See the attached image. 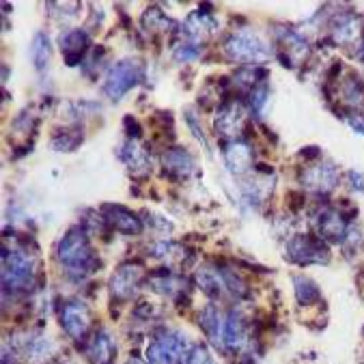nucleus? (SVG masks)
Instances as JSON below:
<instances>
[{"mask_svg": "<svg viewBox=\"0 0 364 364\" xmlns=\"http://www.w3.org/2000/svg\"><path fill=\"white\" fill-rule=\"evenodd\" d=\"M58 261L67 267V272L87 274L91 272L93 263V250L89 244V237L82 229H71L58 244Z\"/></svg>", "mask_w": 364, "mask_h": 364, "instance_id": "obj_1", "label": "nucleus"}, {"mask_svg": "<svg viewBox=\"0 0 364 364\" xmlns=\"http://www.w3.org/2000/svg\"><path fill=\"white\" fill-rule=\"evenodd\" d=\"M3 284L5 289H28L33 284V276H35V265L33 259L22 252V250H14L3 255Z\"/></svg>", "mask_w": 364, "mask_h": 364, "instance_id": "obj_2", "label": "nucleus"}, {"mask_svg": "<svg viewBox=\"0 0 364 364\" xmlns=\"http://www.w3.org/2000/svg\"><path fill=\"white\" fill-rule=\"evenodd\" d=\"M188 343L181 332H164L147 347V360L151 364H183Z\"/></svg>", "mask_w": 364, "mask_h": 364, "instance_id": "obj_3", "label": "nucleus"}, {"mask_svg": "<svg viewBox=\"0 0 364 364\" xmlns=\"http://www.w3.org/2000/svg\"><path fill=\"white\" fill-rule=\"evenodd\" d=\"M140 76H142V69L136 60H121L108 71L104 91L110 100H121L129 89L138 85Z\"/></svg>", "mask_w": 364, "mask_h": 364, "instance_id": "obj_4", "label": "nucleus"}, {"mask_svg": "<svg viewBox=\"0 0 364 364\" xmlns=\"http://www.w3.org/2000/svg\"><path fill=\"white\" fill-rule=\"evenodd\" d=\"M225 50L229 58L244 60V63H259L269 56V50L265 48V43L250 33H237L229 37V41L225 43Z\"/></svg>", "mask_w": 364, "mask_h": 364, "instance_id": "obj_5", "label": "nucleus"}, {"mask_svg": "<svg viewBox=\"0 0 364 364\" xmlns=\"http://www.w3.org/2000/svg\"><path fill=\"white\" fill-rule=\"evenodd\" d=\"M14 351L20 353L22 358H26L28 362H43L52 355L54 351V343L43 336V334H35V332H20L14 334L11 338Z\"/></svg>", "mask_w": 364, "mask_h": 364, "instance_id": "obj_6", "label": "nucleus"}, {"mask_svg": "<svg viewBox=\"0 0 364 364\" xmlns=\"http://www.w3.org/2000/svg\"><path fill=\"white\" fill-rule=\"evenodd\" d=\"M289 257L296 263L309 265V263L328 261V250L321 244V240H317L313 235H298L289 244Z\"/></svg>", "mask_w": 364, "mask_h": 364, "instance_id": "obj_7", "label": "nucleus"}, {"mask_svg": "<svg viewBox=\"0 0 364 364\" xmlns=\"http://www.w3.org/2000/svg\"><path fill=\"white\" fill-rule=\"evenodd\" d=\"M60 326L71 338H85L89 326H91V315L89 309L82 302H67L60 311Z\"/></svg>", "mask_w": 364, "mask_h": 364, "instance_id": "obj_8", "label": "nucleus"}, {"mask_svg": "<svg viewBox=\"0 0 364 364\" xmlns=\"http://www.w3.org/2000/svg\"><path fill=\"white\" fill-rule=\"evenodd\" d=\"M142 269L138 265H121L110 278V291L119 300H129L140 284Z\"/></svg>", "mask_w": 364, "mask_h": 364, "instance_id": "obj_9", "label": "nucleus"}, {"mask_svg": "<svg viewBox=\"0 0 364 364\" xmlns=\"http://www.w3.org/2000/svg\"><path fill=\"white\" fill-rule=\"evenodd\" d=\"M104 220L119 233H127V235H136L140 231V220L127 211L125 207H119V205H106L104 207Z\"/></svg>", "mask_w": 364, "mask_h": 364, "instance_id": "obj_10", "label": "nucleus"}, {"mask_svg": "<svg viewBox=\"0 0 364 364\" xmlns=\"http://www.w3.org/2000/svg\"><path fill=\"white\" fill-rule=\"evenodd\" d=\"M87 355L93 364H112V360L117 355L114 338L106 330L95 332V336L91 338V343L87 347Z\"/></svg>", "mask_w": 364, "mask_h": 364, "instance_id": "obj_11", "label": "nucleus"}, {"mask_svg": "<svg viewBox=\"0 0 364 364\" xmlns=\"http://www.w3.org/2000/svg\"><path fill=\"white\" fill-rule=\"evenodd\" d=\"M304 181L309 188L317 192H330L338 183V173L332 164H319V166H311L304 173Z\"/></svg>", "mask_w": 364, "mask_h": 364, "instance_id": "obj_12", "label": "nucleus"}, {"mask_svg": "<svg viewBox=\"0 0 364 364\" xmlns=\"http://www.w3.org/2000/svg\"><path fill=\"white\" fill-rule=\"evenodd\" d=\"M246 343V326L244 319L231 311L225 319V334H223V347L229 351H237Z\"/></svg>", "mask_w": 364, "mask_h": 364, "instance_id": "obj_13", "label": "nucleus"}, {"mask_svg": "<svg viewBox=\"0 0 364 364\" xmlns=\"http://www.w3.org/2000/svg\"><path fill=\"white\" fill-rule=\"evenodd\" d=\"M87 46H89L87 33H82V31H71V33H67V35L60 39V48H63V52H65L67 65H76V63L82 58Z\"/></svg>", "mask_w": 364, "mask_h": 364, "instance_id": "obj_14", "label": "nucleus"}, {"mask_svg": "<svg viewBox=\"0 0 364 364\" xmlns=\"http://www.w3.org/2000/svg\"><path fill=\"white\" fill-rule=\"evenodd\" d=\"M244 125V112L237 104H227L220 114L215 117V129H220V134L235 136Z\"/></svg>", "mask_w": 364, "mask_h": 364, "instance_id": "obj_15", "label": "nucleus"}, {"mask_svg": "<svg viewBox=\"0 0 364 364\" xmlns=\"http://www.w3.org/2000/svg\"><path fill=\"white\" fill-rule=\"evenodd\" d=\"M198 323L200 328L205 330V334L211 338L213 345L223 347V334H225V321L220 317V313L215 311V306H207L200 317H198Z\"/></svg>", "mask_w": 364, "mask_h": 364, "instance_id": "obj_16", "label": "nucleus"}, {"mask_svg": "<svg viewBox=\"0 0 364 364\" xmlns=\"http://www.w3.org/2000/svg\"><path fill=\"white\" fill-rule=\"evenodd\" d=\"M317 227H319V233H321L326 240L338 242V240L345 237V223H343V215H341L338 211L326 209V211L319 215Z\"/></svg>", "mask_w": 364, "mask_h": 364, "instance_id": "obj_17", "label": "nucleus"}, {"mask_svg": "<svg viewBox=\"0 0 364 364\" xmlns=\"http://www.w3.org/2000/svg\"><path fill=\"white\" fill-rule=\"evenodd\" d=\"M225 160L233 173H244L250 162H252V151L248 149V144L244 142H231L225 149Z\"/></svg>", "mask_w": 364, "mask_h": 364, "instance_id": "obj_18", "label": "nucleus"}, {"mask_svg": "<svg viewBox=\"0 0 364 364\" xmlns=\"http://www.w3.org/2000/svg\"><path fill=\"white\" fill-rule=\"evenodd\" d=\"M162 162L175 175H190L194 171V160L183 149H171V151H166L164 158H162Z\"/></svg>", "mask_w": 364, "mask_h": 364, "instance_id": "obj_19", "label": "nucleus"}, {"mask_svg": "<svg viewBox=\"0 0 364 364\" xmlns=\"http://www.w3.org/2000/svg\"><path fill=\"white\" fill-rule=\"evenodd\" d=\"M294 282H296V296H298L300 304H313V302L319 300V289H317V284L311 278L296 276Z\"/></svg>", "mask_w": 364, "mask_h": 364, "instance_id": "obj_20", "label": "nucleus"}, {"mask_svg": "<svg viewBox=\"0 0 364 364\" xmlns=\"http://www.w3.org/2000/svg\"><path fill=\"white\" fill-rule=\"evenodd\" d=\"M35 67H43L48 65V58H50V41L46 35H37L31 43V50H28Z\"/></svg>", "mask_w": 364, "mask_h": 364, "instance_id": "obj_21", "label": "nucleus"}, {"mask_svg": "<svg viewBox=\"0 0 364 364\" xmlns=\"http://www.w3.org/2000/svg\"><path fill=\"white\" fill-rule=\"evenodd\" d=\"M121 158L125 160V164H127L132 171L147 166V156H144V151H142L140 147H136L134 142H127V144H125L123 151H121Z\"/></svg>", "mask_w": 364, "mask_h": 364, "instance_id": "obj_22", "label": "nucleus"}, {"mask_svg": "<svg viewBox=\"0 0 364 364\" xmlns=\"http://www.w3.org/2000/svg\"><path fill=\"white\" fill-rule=\"evenodd\" d=\"M186 364H213V360H211V355L207 353V349L198 345V347H194V349L190 351Z\"/></svg>", "mask_w": 364, "mask_h": 364, "instance_id": "obj_23", "label": "nucleus"}, {"mask_svg": "<svg viewBox=\"0 0 364 364\" xmlns=\"http://www.w3.org/2000/svg\"><path fill=\"white\" fill-rule=\"evenodd\" d=\"M267 102V89L265 87H257L252 93H250V104L255 108V112H261L263 104Z\"/></svg>", "mask_w": 364, "mask_h": 364, "instance_id": "obj_24", "label": "nucleus"}, {"mask_svg": "<svg viewBox=\"0 0 364 364\" xmlns=\"http://www.w3.org/2000/svg\"><path fill=\"white\" fill-rule=\"evenodd\" d=\"M349 123L353 125V129H358V132H362V134H364V114L349 117Z\"/></svg>", "mask_w": 364, "mask_h": 364, "instance_id": "obj_25", "label": "nucleus"}, {"mask_svg": "<svg viewBox=\"0 0 364 364\" xmlns=\"http://www.w3.org/2000/svg\"><path fill=\"white\" fill-rule=\"evenodd\" d=\"M125 364H144V362H142L140 358H129V360H127Z\"/></svg>", "mask_w": 364, "mask_h": 364, "instance_id": "obj_26", "label": "nucleus"}]
</instances>
